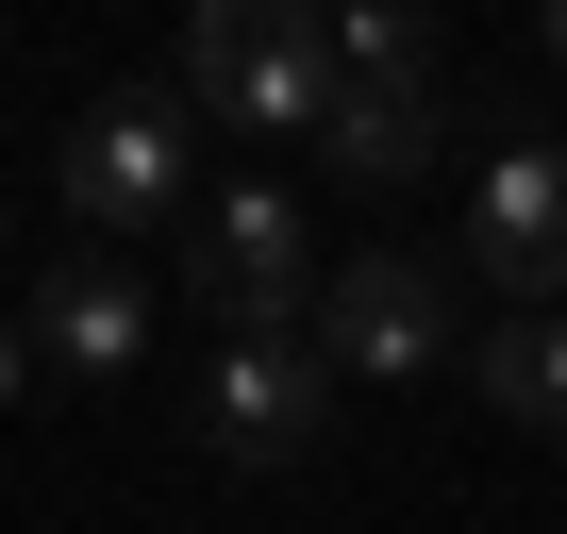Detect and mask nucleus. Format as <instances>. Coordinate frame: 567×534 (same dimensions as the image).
<instances>
[{
    "label": "nucleus",
    "mask_w": 567,
    "mask_h": 534,
    "mask_svg": "<svg viewBox=\"0 0 567 534\" xmlns=\"http://www.w3.org/2000/svg\"><path fill=\"white\" fill-rule=\"evenodd\" d=\"M167 84L217 117V134H284V151H318L334 134V18H301V0H200Z\"/></svg>",
    "instance_id": "1"
},
{
    "label": "nucleus",
    "mask_w": 567,
    "mask_h": 534,
    "mask_svg": "<svg viewBox=\"0 0 567 534\" xmlns=\"http://www.w3.org/2000/svg\"><path fill=\"white\" fill-rule=\"evenodd\" d=\"M184 285H200L217 351H250V335H318L334 250H318V217L284 201V184H217V201L184 217Z\"/></svg>",
    "instance_id": "2"
},
{
    "label": "nucleus",
    "mask_w": 567,
    "mask_h": 534,
    "mask_svg": "<svg viewBox=\"0 0 567 534\" xmlns=\"http://www.w3.org/2000/svg\"><path fill=\"white\" fill-rule=\"evenodd\" d=\"M184 167H200V101L184 84H101L68 117V217L84 234H167L184 217Z\"/></svg>",
    "instance_id": "3"
},
{
    "label": "nucleus",
    "mask_w": 567,
    "mask_h": 534,
    "mask_svg": "<svg viewBox=\"0 0 567 534\" xmlns=\"http://www.w3.org/2000/svg\"><path fill=\"white\" fill-rule=\"evenodd\" d=\"M334 418H351V368H334L318 335H250V351H200V451H217V468H301Z\"/></svg>",
    "instance_id": "4"
},
{
    "label": "nucleus",
    "mask_w": 567,
    "mask_h": 534,
    "mask_svg": "<svg viewBox=\"0 0 567 534\" xmlns=\"http://www.w3.org/2000/svg\"><path fill=\"white\" fill-rule=\"evenodd\" d=\"M318 351H334L351 384H417V368H451V267H434V250H351L334 301H318Z\"/></svg>",
    "instance_id": "5"
},
{
    "label": "nucleus",
    "mask_w": 567,
    "mask_h": 534,
    "mask_svg": "<svg viewBox=\"0 0 567 534\" xmlns=\"http://www.w3.org/2000/svg\"><path fill=\"white\" fill-rule=\"evenodd\" d=\"M467 267H484L517 318H567V151H550V134L484 151V184H467Z\"/></svg>",
    "instance_id": "6"
},
{
    "label": "nucleus",
    "mask_w": 567,
    "mask_h": 534,
    "mask_svg": "<svg viewBox=\"0 0 567 534\" xmlns=\"http://www.w3.org/2000/svg\"><path fill=\"white\" fill-rule=\"evenodd\" d=\"M34 351L51 368H84V384H117L134 351H151V285H134V267H51V285H34Z\"/></svg>",
    "instance_id": "7"
},
{
    "label": "nucleus",
    "mask_w": 567,
    "mask_h": 534,
    "mask_svg": "<svg viewBox=\"0 0 567 534\" xmlns=\"http://www.w3.org/2000/svg\"><path fill=\"white\" fill-rule=\"evenodd\" d=\"M334 84L351 101H451V34L417 18V0H351L334 18Z\"/></svg>",
    "instance_id": "8"
},
{
    "label": "nucleus",
    "mask_w": 567,
    "mask_h": 534,
    "mask_svg": "<svg viewBox=\"0 0 567 534\" xmlns=\"http://www.w3.org/2000/svg\"><path fill=\"white\" fill-rule=\"evenodd\" d=\"M451 151V101H351L334 84V134H318V167H351V184H417Z\"/></svg>",
    "instance_id": "9"
},
{
    "label": "nucleus",
    "mask_w": 567,
    "mask_h": 534,
    "mask_svg": "<svg viewBox=\"0 0 567 534\" xmlns=\"http://www.w3.org/2000/svg\"><path fill=\"white\" fill-rule=\"evenodd\" d=\"M484 401L517 434H567V318H484Z\"/></svg>",
    "instance_id": "10"
},
{
    "label": "nucleus",
    "mask_w": 567,
    "mask_h": 534,
    "mask_svg": "<svg viewBox=\"0 0 567 534\" xmlns=\"http://www.w3.org/2000/svg\"><path fill=\"white\" fill-rule=\"evenodd\" d=\"M18 384H34V335H0V401H18Z\"/></svg>",
    "instance_id": "11"
},
{
    "label": "nucleus",
    "mask_w": 567,
    "mask_h": 534,
    "mask_svg": "<svg viewBox=\"0 0 567 534\" xmlns=\"http://www.w3.org/2000/svg\"><path fill=\"white\" fill-rule=\"evenodd\" d=\"M534 51H550V68H567V0H550V34H534Z\"/></svg>",
    "instance_id": "12"
}]
</instances>
